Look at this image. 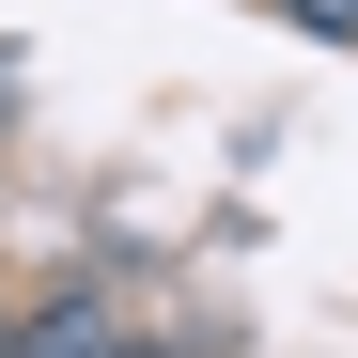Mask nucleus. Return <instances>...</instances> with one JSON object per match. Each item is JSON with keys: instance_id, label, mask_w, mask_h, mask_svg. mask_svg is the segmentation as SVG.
Listing matches in <instances>:
<instances>
[{"instance_id": "obj_1", "label": "nucleus", "mask_w": 358, "mask_h": 358, "mask_svg": "<svg viewBox=\"0 0 358 358\" xmlns=\"http://www.w3.org/2000/svg\"><path fill=\"white\" fill-rule=\"evenodd\" d=\"M141 327H125V296H109L94 265L78 280H47V296H16V358H125Z\"/></svg>"}, {"instance_id": "obj_2", "label": "nucleus", "mask_w": 358, "mask_h": 358, "mask_svg": "<svg viewBox=\"0 0 358 358\" xmlns=\"http://www.w3.org/2000/svg\"><path fill=\"white\" fill-rule=\"evenodd\" d=\"M265 16H296L312 47H358V0H265Z\"/></svg>"}, {"instance_id": "obj_3", "label": "nucleus", "mask_w": 358, "mask_h": 358, "mask_svg": "<svg viewBox=\"0 0 358 358\" xmlns=\"http://www.w3.org/2000/svg\"><path fill=\"white\" fill-rule=\"evenodd\" d=\"M16 109H31V63H16V31H0V141H16Z\"/></svg>"}]
</instances>
